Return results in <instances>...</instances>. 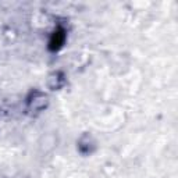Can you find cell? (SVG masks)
<instances>
[{
    "mask_svg": "<svg viewBox=\"0 0 178 178\" xmlns=\"http://www.w3.org/2000/svg\"><path fill=\"white\" fill-rule=\"evenodd\" d=\"M64 39H66V35H64V31L63 29H59L56 31L50 38V43H49V49L50 50H57V49L61 47L63 45Z\"/></svg>",
    "mask_w": 178,
    "mask_h": 178,
    "instance_id": "obj_1",
    "label": "cell"
}]
</instances>
